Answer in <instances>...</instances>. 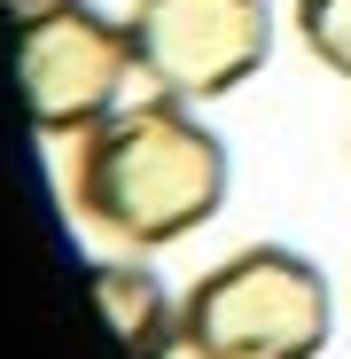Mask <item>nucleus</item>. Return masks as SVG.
Instances as JSON below:
<instances>
[{
	"instance_id": "nucleus-3",
	"label": "nucleus",
	"mask_w": 351,
	"mask_h": 359,
	"mask_svg": "<svg viewBox=\"0 0 351 359\" xmlns=\"http://www.w3.org/2000/svg\"><path fill=\"white\" fill-rule=\"evenodd\" d=\"M133 71V32L94 0H16V94L32 133L78 141L117 109Z\"/></svg>"
},
{
	"instance_id": "nucleus-4",
	"label": "nucleus",
	"mask_w": 351,
	"mask_h": 359,
	"mask_svg": "<svg viewBox=\"0 0 351 359\" xmlns=\"http://www.w3.org/2000/svg\"><path fill=\"white\" fill-rule=\"evenodd\" d=\"M133 71L172 102H226L273 55L266 0H133Z\"/></svg>"
},
{
	"instance_id": "nucleus-2",
	"label": "nucleus",
	"mask_w": 351,
	"mask_h": 359,
	"mask_svg": "<svg viewBox=\"0 0 351 359\" xmlns=\"http://www.w3.org/2000/svg\"><path fill=\"white\" fill-rule=\"evenodd\" d=\"M328 328H336V289L289 243L234 250L211 273H195L180 297L188 359H320Z\"/></svg>"
},
{
	"instance_id": "nucleus-1",
	"label": "nucleus",
	"mask_w": 351,
	"mask_h": 359,
	"mask_svg": "<svg viewBox=\"0 0 351 359\" xmlns=\"http://www.w3.org/2000/svg\"><path fill=\"white\" fill-rule=\"evenodd\" d=\"M71 203L125 250H164L211 226L226 203V141L195 117V102H117L71 141Z\"/></svg>"
},
{
	"instance_id": "nucleus-6",
	"label": "nucleus",
	"mask_w": 351,
	"mask_h": 359,
	"mask_svg": "<svg viewBox=\"0 0 351 359\" xmlns=\"http://www.w3.org/2000/svg\"><path fill=\"white\" fill-rule=\"evenodd\" d=\"M297 39L320 71L351 79V0H297Z\"/></svg>"
},
{
	"instance_id": "nucleus-5",
	"label": "nucleus",
	"mask_w": 351,
	"mask_h": 359,
	"mask_svg": "<svg viewBox=\"0 0 351 359\" xmlns=\"http://www.w3.org/2000/svg\"><path fill=\"white\" fill-rule=\"evenodd\" d=\"M86 289H94V305H102V320H109V336H117L125 359H164L172 344H180V297L164 289L156 266H141V258H94Z\"/></svg>"
}]
</instances>
